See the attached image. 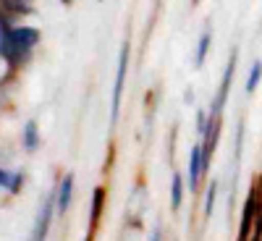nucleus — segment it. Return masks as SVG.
Listing matches in <instances>:
<instances>
[{"mask_svg":"<svg viewBox=\"0 0 262 241\" xmlns=\"http://www.w3.org/2000/svg\"><path fill=\"white\" fill-rule=\"evenodd\" d=\"M262 207V181H257L247 200H244V207H242V221H238V238L236 241H252V231H254V221H257V212Z\"/></svg>","mask_w":262,"mask_h":241,"instance_id":"f257e3e1","label":"nucleus"},{"mask_svg":"<svg viewBox=\"0 0 262 241\" xmlns=\"http://www.w3.org/2000/svg\"><path fill=\"white\" fill-rule=\"evenodd\" d=\"M126 74H128V45L121 48V55H118V69H116V84H113V102H111V123L118 121V113H121V100H123V81H126Z\"/></svg>","mask_w":262,"mask_h":241,"instance_id":"f03ea898","label":"nucleus"},{"mask_svg":"<svg viewBox=\"0 0 262 241\" xmlns=\"http://www.w3.org/2000/svg\"><path fill=\"white\" fill-rule=\"evenodd\" d=\"M55 212H58V210H55V191H50V194H45V200H42V205H39L32 241H48L50 223H53V215H55Z\"/></svg>","mask_w":262,"mask_h":241,"instance_id":"7ed1b4c3","label":"nucleus"},{"mask_svg":"<svg viewBox=\"0 0 262 241\" xmlns=\"http://www.w3.org/2000/svg\"><path fill=\"white\" fill-rule=\"evenodd\" d=\"M236 58H238V53L233 50V53H231V58H228L226 71H223L221 90H217V97H215V102H212L210 116H223V107H226V100H228V90H231V81H233V74H236Z\"/></svg>","mask_w":262,"mask_h":241,"instance_id":"20e7f679","label":"nucleus"},{"mask_svg":"<svg viewBox=\"0 0 262 241\" xmlns=\"http://www.w3.org/2000/svg\"><path fill=\"white\" fill-rule=\"evenodd\" d=\"M205 176L207 173H205V165H202V144L196 142L189 149V191H200Z\"/></svg>","mask_w":262,"mask_h":241,"instance_id":"39448f33","label":"nucleus"},{"mask_svg":"<svg viewBox=\"0 0 262 241\" xmlns=\"http://www.w3.org/2000/svg\"><path fill=\"white\" fill-rule=\"evenodd\" d=\"M71 200H74V176L66 173V176L58 181V189H55V210H58V215L69 212Z\"/></svg>","mask_w":262,"mask_h":241,"instance_id":"423d86ee","label":"nucleus"},{"mask_svg":"<svg viewBox=\"0 0 262 241\" xmlns=\"http://www.w3.org/2000/svg\"><path fill=\"white\" fill-rule=\"evenodd\" d=\"M21 186H24V170H6L0 165V189H6L8 194H18Z\"/></svg>","mask_w":262,"mask_h":241,"instance_id":"0eeeda50","label":"nucleus"},{"mask_svg":"<svg viewBox=\"0 0 262 241\" xmlns=\"http://www.w3.org/2000/svg\"><path fill=\"white\" fill-rule=\"evenodd\" d=\"M21 144H24L27 152H34L39 147V128H37V121H27L24 123V131H21Z\"/></svg>","mask_w":262,"mask_h":241,"instance_id":"6e6552de","label":"nucleus"},{"mask_svg":"<svg viewBox=\"0 0 262 241\" xmlns=\"http://www.w3.org/2000/svg\"><path fill=\"white\" fill-rule=\"evenodd\" d=\"M102 207H105V186H97L95 194H92V207H90V226H92V231H95L97 223H100Z\"/></svg>","mask_w":262,"mask_h":241,"instance_id":"1a4fd4ad","label":"nucleus"},{"mask_svg":"<svg viewBox=\"0 0 262 241\" xmlns=\"http://www.w3.org/2000/svg\"><path fill=\"white\" fill-rule=\"evenodd\" d=\"M210 45H212V29L207 27L200 37V45H196V55H194V65L196 69H202L205 60H207V53H210Z\"/></svg>","mask_w":262,"mask_h":241,"instance_id":"9d476101","label":"nucleus"},{"mask_svg":"<svg viewBox=\"0 0 262 241\" xmlns=\"http://www.w3.org/2000/svg\"><path fill=\"white\" fill-rule=\"evenodd\" d=\"M184 202V176L181 173H173L170 176V207L179 210Z\"/></svg>","mask_w":262,"mask_h":241,"instance_id":"9b49d317","label":"nucleus"},{"mask_svg":"<svg viewBox=\"0 0 262 241\" xmlns=\"http://www.w3.org/2000/svg\"><path fill=\"white\" fill-rule=\"evenodd\" d=\"M259 81H262V60H254V63H252V69H249V74H247L244 92H247V95H254V92H257V86H259Z\"/></svg>","mask_w":262,"mask_h":241,"instance_id":"f8f14e48","label":"nucleus"},{"mask_svg":"<svg viewBox=\"0 0 262 241\" xmlns=\"http://www.w3.org/2000/svg\"><path fill=\"white\" fill-rule=\"evenodd\" d=\"M215 200H217V181H210L205 189V205H202V215L205 221H210L212 212H215Z\"/></svg>","mask_w":262,"mask_h":241,"instance_id":"ddd939ff","label":"nucleus"},{"mask_svg":"<svg viewBox=\"0 0 262 241\" xmlns=\"http://www.w3.org/2000/svg\"><path fill=\"white\" fill-rule=\"evenodd\" d=\"M149 241H163V231H160V226L149 233Z\"/></svg>","mask_w":262,"mask_h":241,"instance_id":"4468645a","label":"nucleus"},{"mask_svg":"<svg viewBox=\"0 0 262 241\" xmlns=\"http://www.w3.org/2000/svg\"><path fill=\"white\" fill-rule=\"evenodd\" d=\"M184 102H186V105H191V102H194V92H191V90H186V92H184Z\"/></svg>","mask_w":262,"mask_h":241,"instance_id":"2eb2a0df","label":"nucleus"},{"mask_svg":"<svg viewBox=\"0 0 262 241\" xmlns=\"http://www.w3.org/2000/svg\"><path fill=\"white\" fill-rule=\"evenodd\" d=\"M63 3H71V0H63Z\"/></svg>","mask_w":262,"mask_h":241,"instance_id":"dca6fc26","label":"nucleus"}]
</instances>
